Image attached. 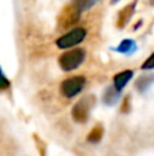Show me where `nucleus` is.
Instances as JSON below:
<instances>
[{
    "label": "nucleus",
    "mask_w": 154,
    "mask_h": 156,
    "mask_svg": "<svg viewBox=\"0 0 154 156\" xmlns=\"http://www.w3.org/2000/svg\"><path fill=\"white\" fill-rule=\"evenodd\" d=\"M94 103H95V97L89 94V96H85L76 103L75 105L72 107V118L75 122L78 123H85L89 118V114L92 111V108L94 107Z\"/></svg>",
    "instance_id": "nucleus-1"
},
{
    "label": "nucleus",
    "mask_w": 154,
    "mask_h": 156,
    "mask_svg": "<svg viewBox=\"0 0 154 156\" xmlns=\"http://www.w3.org/2000/svg\"><path fill=\"white\" fill-rule=\"evenodd\" d=\"M85 60V51L81 48L71 49L59 58V65L64 71H72L78 69Z\"/></svg>",
    "instance_id": "nucleus-2"
},
{
    "label": "nucleus",
    "mask_w": 154,
    "mask_h": 156,
    "mask_svg": "<svg viewBox=\"0 0 154 156\" xmlns=\"http://www.w3.org/2000/svg\"><path fill=\"white\" fill-rule=\"evenodd\" d=\"M85 37H86V30L82 29V27H75V29L70 30L68 33L63 34L60 38H57L56 45L62 49L71 48V47H75L79 43H82L85 40Z\"/></svg>",
    "instance_id": "nucleus-3"
},
{
    "label": "nucleus",
    "mask_w": 154,
    "mask_h": 156,
    "mask_svg": "<svg viewBox=\"0 0 154 156\" xmlns=\"http://www.w3.org/2000/svg\"><path fill=\"white\" fill-rule=\"evenodd\" d=\"M85 78L78 76V77H71L68 78V80H64L62 82V85H60V92H62V94L64 97H68V99H71V97L76 96V94L79 93V92L83 89L85 86Z\"/></svg>",
    "instance_id": "nucleus-4"
},
{
    "label": "nucleus",
    "mask_w": 154,
    "mask_h": 156,
    "mask_svg": "<svg viewBox=\"0 0 154 156\" xmlns=\"http://www.w3.org/2000/svg\"><path fill=\"white\" fill-rule=\"evenodd\" d=\"M82 11L79 10L78 7H76L75 4H70L67 5V7L63 8L62 14L59 15V27L60 29H68V27L74 26V25L78 22L79 19V14H81Z\"/></svg>",
    "instance_id": "nucleus-5"
},
{
    "label": "nucleus",
    "mask_w": 154,
    "mask_h": 156,
    "mask_svg": "<svg viewBox=\"0 0 154 156\" xmlns=\"http://www.w3.org/2000/svg\"><path fill=\"white\" fill-rule=\"evenodd\" d=\"M134 76L132 70H124L122 73H117L113 78V86L119 92H122V89L128 83V81H131V78Z\"/></svg>",
    "instance_id": "nucleus-6"
},
{
    "label": "nucleus",
    "mask_w": 154,
    "mask_h": 156,
    "mask_svg": "<svg viewBox=\"0 0 154 156\" xmlns=\"http://www.w3.org/2000/svg\"><path fill=\"white\" fill-rule=\"evenodd\" d=\"M134 10H135V3L132 4H128L126 8H123L119 12V18H117V26L119 27H124L128 23V21L131 19L134 14Z\"/></svg>",
    "instance_id": "nucleus-7"
},
{
    "label": "nucleus",
    "mask_w": 154,
    "mask_h": 156,
    "mask_svg": "<svg viewBox=\"0 0 154 156\" xmlns=\"http://www.w3.org/2000/svg\"><path fill=\"white\" fill-rule=\"evenodd\" d=\"M116 51L120 52V54L130 55L136 51V44L134 40H123L122 43L119 44V47L116 48Z\"/></svg>",
    "instance_id": "nucleus-8"
},
{
    "label": "nucleus",
    "mask_w": 154,
    "mask_h": 156,
    "mask_svg": "<svg viewBox=\"0 0 154 156\" xmlns=\"http://www.w3.org/2000/svg\"><path fill=\"white\" fill-rule=\"evenodd\" d=\"M102 136H104V127L101 126V125H97V126L93 127L92 132L87 134V141L92 144H97L98 141H101Z\"/></svg>",
    "instance_id": "nucleus-9"
},
{
    "label": "nucleus",
    "mask_w": 154,
    "mask_h": 156,
    "mask_svg": "<svg viewBox=\"0 0 154 156\" xmlns=\"http://www.w3.org/2000/svg\"><path fill=\"white\" fill-rule=\"evenodd\" d=\"M153 81H154V76H152V74H147V76H143V77L139 78V80L136 81L135 86H136V89H138V90L145 92L153 83Z\"/></svg>",
    "instance_id": "nucleus-10"
},
{
    "label": "nucleus",
    "mask_w": 154,
    "mask_h": 156,
    "mask_svg": "<svg viewBox=\"0 0 154 156\" xmlns=\"http://www.w3.org/2000/svg\"><path fill=\"white\" fill-rule=\"evenodd\" d=\"M119 97H120V92L113 86V88H109L108 90L105 92V94H104V101H105V104L112 105L117 101Z\"/></svg>",
    "instance_id": "nucleus-11"
},
{
    "label": "nucleus",
    "mask_w": 154,
    "mask_h": 156,
    "mask_svg": "<svg viewBox=\"0 0 154 156\" xmlns=\"http://www.w3.org/2000/svg\"><path fill=\"white\" fill-rule=\"evenodd\" d=\"M97 2L98 0H74V4H75L81 11H85V10L92 8Z\"/></svg>",
    "instance_id": "nucleus-12"
},
{
    "label": "nucleus",
    "mask_w": 154,
    "mask_h": 156,
    "mask_svg": "<svg viewBox=\"0 0 154 156\" xmlns=\"http://www.w3.org/2000/svg\"><path fill=\"white\" fill-rule=\"evenodd\" d=\"M154 69V52L146 59V62L142 65V70H152Z\"/></svg>",
    "instance_id": "nucleus-13"
},
{
    "label": "nucleus",
    "mask_w": 154,
    "mask_h": 156,
    "mask_svg": "<svg viewBox=\"0 0 154 156\" xmlns=\"http://www.w3.org/2000/svg\"><path fill=\"white\" fill-rule=\"evenodd\" d=\"M8 86H10V81L5 78V76L2 71V69H0V89H7Z\"/></svg>",
    "instance_id": "nucleus-14"
},
{
    "label": "nucleus",
    "mask_w": 154,
    "mask_h": 156,
    "mask_svg": "<svg viewBox=\"0 0 154 156\" xmlns=\"http://www.w3.org/2000/svg\"><path fill=\"white\" fill-rule=\"evenodd\" d=\"M120 111L124 114H127L128 111H130V96L124 97V100H123V104H122V108H120Z\"/></svg>",
    "instance_id": "nucleus-15"
},
{
    "label": "nucleus",
    "mask_w": 154,
    "mask_h": 156,
    "mask_svg": "<svg viewBox=\"0 0 154 156\" xmlns=\"http://www.w3.org/2000/svg\"><path fill=\"white\" fill-rule=\"evenodd\" d=\"M117 2V0H112V3H116Z\"/></svg>",
    "instance_id": "nucleus-16"
}]
</instances>
